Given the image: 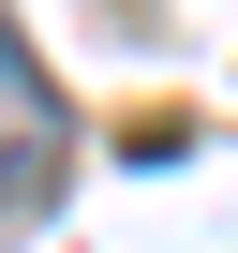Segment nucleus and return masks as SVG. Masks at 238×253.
<instances>
[{"label":"nucleus","mask_w":238,"mask_h":253,"mask_svg":"<svg viewBox=\"0 0 238 253\" xmlns=\"http://www.w3.org/2000/svg\"><path fill=\"white\" fill-rule=\"evenodd\" d=\"M60 149H75V119H60L30 30H0V209H45L60 194Z\"/></svg>","instance_id":"f257e3e1"}]
</instances>
